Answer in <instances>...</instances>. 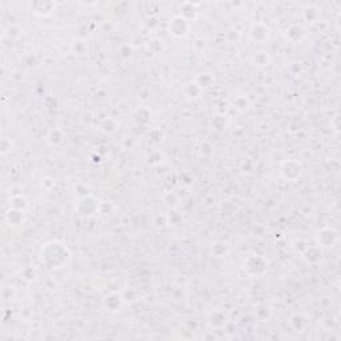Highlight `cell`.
<instances>
[{
  "mask_svg": "<svg viewBox=\"0 0 341 341\" xmlns=\"http://www.w3.org/2000/svg\"><path fill=\"white\" fill-rule=\"evenodd\" d=\"M11 147H12V144H11L10 139H7V137L1 139V143H0V148H1V153H3V155H5V153L11 152Z\"/></svg>",
  "mask_w": 341,
  "mask_h": 341,
  "instance_id": "15",
  "label": "cell"
},
{
  "mask_svg": "<svg viewBox=\"0 0 341 341\" xmlns=\"http://www.w3.org/2000/svg\"><path fill=\"white\" fill-rule=\"evenodd\" d=\"M76 211L82 216H87V217L95 216L99 212L98 199H95L93 196H84L78 201Z\"/></svg>",
  "mask_w": 341,
  "mask_h": 341,
  "instance_id": "5",
  "label": "cell"
},
{
  "mask_svg": "<svg viewBox=\"0 0 341 341\" xmlns=\"http://www.w3.org/2000/svg\"><path fill=\"white\" fill-rule=\"evenodd\" d=\"M280 173L287 181H298L302 175V166L298 160L289 159L281 164Z\"/></svg>",
  "mask_w": 341,
  "mask_h": 341,
  "instance_id": "4",
  "label": "cell"
},
{
  "mask_svg": "<svg viewBox=\"0 0 341 341\" xmlns=\"http://www.w3.org/2000/svg\"><path fill=\"white\" fill-rule=\"evenodd\" d=\"M56 5H58V3H55V1H35L31 4V8L35 15H38L40 18H45L54 12Z\"/></svg>",
  "mask_w": 341,
  "mask_h": 341,
  "instance_id": "7",
  "label": "cell"
},
{
  "mask_svg": "<svg viewBox=\"0 0 341 341\" xmlns=\"http://www.w3.org/2000/svg\"><path fill=\"white\" fill-rule=\"evenodd\" d=\"M234 108H237L239 111H245V109H248L249 107L248 99L245 98V96H239V98H236L234 100Z\"/></svg>",
  "mask_w": 341,
  "mask_h": 341,
  "instance_id": "13",
  "label": "cell"
},
{
  "mask_svg": "<svg viewBox=\"0 0 341 341\" xmlns=\"http://www.w3.org/2000/svg\"><path fill=\"white\" fill-rule=\"evenodd\" d=\"M190 20L185 19L184 16H181V15H176L168 21V32L172 36L177 38V39L185 38L190 32Z\"/></svg>",
  "mask_w": 341,
  "mask_h": 341,
  "instance_id": "3",
  "label": "cell"
},
{
  "mask_svg": "<svg viewBox=\"0 0 341 341\" xmlns=\"http://www.w3.org/2000/svg\"><path fill=\"white\" fill-rule=\"evenodd\" d=\"M24 220L25 216L23 211L10 208V210L7 211V213H5V221H7V224L10 225V227H12V228L20 227V225L24 223Z\"/></svg>",
  "mask_w": 341,
  "mask_h": 341,
  "instance_id": "8",
  "label": "cell"
},
{
  "mask_svg": "<svg viewBox=\"0 0 341 341\" xmlns=\"http://www.w3.org/2000/svg\"><path fill=\"white\" fill-rule=\"evenodd\" d=\"M254 63L255 65H267L268 64V56L265 52H256L254 55Z\"/></svg>",
  "mask_w": 341,
  "mask_h": 341,
  "instance_id": "14",
  "label": "cell"
},
{
  "mask_svg": "<svg viewBox=\"0 0 341 341\" xmlns=\"http://www.w3.org/2000/svg\"><path fill=\"white\" fill-rule=\"evenodd\" d=\"M251 38L255 42H265L269 38V28L265 24L256 23L251 28Z\"/></svg>",
  "mask_w": 341,
  "mask_h": 341,
  "instance_id": "9",
  "label": "cell"
},
{
  "mask_svg": "<svg viewBox=\"0 0 341 341\" xmlns=\"http://www.w3.org/2000/svg\"><path fill=\"white\" fill-rule=\"evenodd\" d=\"M104 305L109 312H117L123 305V298L120 293H111L104 300Z\"/></svg>",
  "mask_w": 341,
  "mask_h": 341,
  "instance_id": "10",
  "label": "cell"
},
{
  "mask_svg": "<svg viewBox=\"0 0 341 341\" xmlns=\"http://www.w3.org/2000/svg\"><path fill=\"white\" fill-rule=\"evenodd\" d=\"M42 261L49 269H59L68 263L69 252L67 247L58 240H51L42 248Z\"/></svg>",
  "mask_w": 341,
  "mask_h": 341,
  "instance_id": "1",
  "label": "cell"
},
{
  "mask_svg": "<svg viewBox=\"0 0 341 341\" xmlns=\"http://www.w3.org/2000/svg\"><path fill=\"white\" fill-rule=\"evenodd\" d=\"M244 271L247 275L252 276V277H258L264 273L267 272V268H268V261L267 258H264L263 256H258V255H252L249 256L243 264Z\"/></svg>",
  "mask_w": 341,
  "mask_h": 341,
  "instance_id": "2",
  "label": "cell"
},
{
  "mask_svg": "<svg viewBox=\"0 0 341 341\" xmlns=\"http://www.w3.org/2000/svg\"><path fill=\"white\" fill-rule=\"evenodd\" d=\"M337 239H339V234L333 228H322L316 234L317 245L319 247H325V248L333 247Z\"/></svg>",
  "mask_w": 341,
  "mask_h": 341,
  "instance_id": "6",
  "label": "cell"
},
{
  "mask_svg": "<svg viewBox=\"0 0 341 341\" xmlns=\"http://www.w3.org/2000/svg\"><path fill=\"white\" fill-rule=\"evenodd\" d=\"M10 205H11V208H14V210L23 211V212H24L27 208H28V203H27V199H25L24 196H21V195L12 196V199L10 200Z\"/></svg>",
  "mask_w": 341,
  "mask_h": 341,
  "instance_id": "12",
  "label": "cell"
},
{
  "mask_svg": "<svg viewBox=\"0 0 341 341\" xmlns=\"http://www.w3.org/2000/svg\"><path fill=\"white\" fill-rule=\"evenodd\" d=\"M45 140H47V143H48L49 146H60V144L64 142V132L62 131V129H59V128H52V129L47 133V139H45Z\"/></svg>",
  "mask_w": 341,
  "mask_h": 341,
  "instance_id": "11",
  "label": "cell"
}]
</instances>
